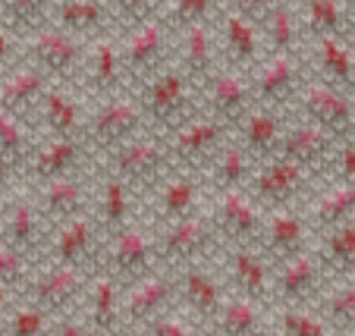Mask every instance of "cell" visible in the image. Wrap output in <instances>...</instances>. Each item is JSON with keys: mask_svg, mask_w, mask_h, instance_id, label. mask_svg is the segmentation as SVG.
<instances>
[{"mask_svg": "<svg viewBox=\"0 0 355 336\" xmlns=\"http://www.w3.org/2000/svg\"><path fill=\"white\" fill-rule=\"evenodd\" d=\"M157 255H161V249H157L155 236H148L141 227H129L126 223L123 229L114 233V242H110L107 251V267L120 283L132 286L135 280L151 274Z\"/></svg>", "mask_w": 355, "mask_h": 336, "instance_id": "cell-1", "label": "cell"}, {"mask_svg": "<svg viewBox=\"0 0 355 336\" xmlns=\"http://www.w3.org/2000/svg\"><path fill=\"white\" fill-rule=\"evenodd\" d=\"M28 286V299L41 308H47L51 315H60L79 299V292L85 290V270L79 264H63L54 261L51 267H44L41 274H35Z\"/></svg>", "mask_w": 355, "mask_h": 336, "instance_id": "cell-2", "label": "cell"}, {"mask_svg": "<svg viewBox=\"0 0 355 336\" xmlns=\"http://www.w3.org/2000/svg\"><path fill=\"white\" fill-rule=\"evenodd\" d=\"M211 245H214V223L201 214H189L180 217V220H170L157 249H161V258H167V261L189 264L198 255H205Z\"/></svg>", "mask_w": 355, "mask_h": 336, "instance_id": "cell-3", "label": "cell"}, {"mask_svg": "<svg viewBox=\"0 0 355 336\" xmlns=\"http://www.w3.org/2000/svg\"><path fill=\"white\" fill-rule=\"evenodd\" d=\"M217 229L227 233L233 242L248 245L264 229L261 211L252 204V198L242 188H223L220 202H217Z\"/></svg>", "mask_w": 355, "mask_h": 336, "instance_id": "cell-4", "label": "cell"}, {"mask_svg": "<svg viewBox=\"0 0 355 336\" xmlns=\"http://www.w3.org/2000/svg\"><path fill=\"white\" fill-rule=\"evenodd\" d=\"M321 270H327V267H324V261L315 258L311 251H299V255H293V258H283L280 267H277V276H274V290L293 305L309 302L318 292Z\"/></svg>", "mask_w": 355, "mask_h": 336, "instance_id": "cell-5", "label": "cell"}, {"mask_svg": "<svg viewBox=\"0 0 355 336\" xmlns=\"http://www.w3.org/2000/svg\"><path fill=\"white\" fill-rule=\"evenodd\" d=\"M173 299V283L161 274H151L141 276V280L132 283V290L123 296V321H132V324H148L155 321L157 315H164V308L170 305Z\"/></svg>", "mask_w": 355, "mask_h": 336, "instance_id": "cell-6", "label": "cell"}, {"mask_svg": "<svg viewBox=\"0 0 355 336\" xmlns=\"http://www.w3.org/2000/svg\"><path fill=\"white\" fill-rule=\"evenodd\" d=\"M261 239H264L268 255L283 261V258H293L299 251H305V245H309V223H305L302 214H295V211L277 208L268 217V223H264Z\"/></svg>", "mask_w": 355, "mask_h": 336, "instance_id": "cell-7", "label": "cell"}, {"mask_svg": "<svg viewBox=\"0 0 355 336\" xmlns=\"http://www.w3.org/2000/svg\"><path fill=\"white\" fill-rule=\"evenodd\" d=\"M230 267H233V280L242 290V296H252V299H258V302L268 299L274 280H270V267H268V261H264V255H258V251H252L248 245L236 242V249L230 251Z\"/></svg>", "mask_w": 355, "mask_h": 336, "instance_id": "cell-8", "label": "cell"}, {"mask_svg": "<svg viewBox=\"0 0 355 336\" xmlns=\"http://www.w3.org/2000/svg\"><path fill=\"white\" fill-rule=\"evenodd\" d=\"M88 321L98 333H114L123 321V292L120 280L114 274H104L92 283V299H88Z\"/></svg>", "mask_w": 355, "mask_h": 336, "instance_id": "cell-9", "label": "cell"}, {"mask_svg": "<svg viewBox=\"0 0 355 336\" xmlns=\"http://www.w3.org/2000/svg\"><path fill=\"white\" fill-rule=\"evenodd\" d=\"M3 242L22 249L26 255H35L44 242L41 236V208L32 202H13L3 217Z\"/></svg>", "mask_w": 355, "mask_h": 336, "instance_id": "cell-10", "label": "cell"}, {"mask_svg": "<svg viewBox=\"0 0 355 336\" xmlns=\"http://www.w3.org/2000/svg\"><path fill=\"white\" fill-rule=\"evenodd\" d=\"M180 290H182L186 305L198 317H217L220 315V308H223V302H227V299H223L220 283H217L205 267H195V264L182 270Z\"/></svg>", "mask_w": 355, "mask_h": 336, "instance_id": "cell-11", "label": "cell"}, {"mask_svg": "<svg viewBox=\"0 0 355 336\" xmlns=\"http://www.w3.org/2000/svg\"><path fill=\"white\" fill-rule=\"evenodd\" d=\"M302 186H305V163L289 161V157L270 163V167L264 170V173L258 176V182H255L258 195H261L264 202H274V204L289 202Z\"/></svg>", "mask_w": 355, "mask_h": 336, "instance_id": "cell-12", "label": "cell"}, {"mask_svg": "<svg viewBox=\"0 0 355 336\" xmlns=\"http://www.w3.org/2000/svg\"><path fill=\"white\" fill-rule=\"evenodd\" d=\"M92 245H94L92 220H88L85 214H76V217H69V220H63L60 233L54 236V261L82 264L92 255Z\"/></svg>", "mask_w": 355, "mask_h": 336, "instance_id": "cell-13", "label": "cell"}, {"mask_svg": "<svg viewBox=\"0 0 355 336\" xmlns=\"http://www.w3.org/2000/svg\"><path fill=\"white\" fill-rule=\"evenodd\" d=\"M38 208H41V214L51 217V220H69V217L82 214V182L69 179V176L44 179Z\"/></svg>", "mask_w": 355, "mask_h": 336, "instance_id": "cell-14", "label": "cell"}, {"mask_svg": "<svg viewBox=\"0 0 355 336\" xmlns=\"http://www.w3.org/2000/svg\"><path fill=\"white\" fill-rule=\"evenodd\" d=\"M161 161H164V151L157 141H148V139L126 141V145L116 151V173H120L123 179L141 182L161 170Z\"/></svg>", "mask_w": 355, "mask_h": 336, "instance_id": "cell-15", "label": "cell"}, {"mask_svg": "<svg viewBox=\"0 0 355 336\" xmlns=\"http://www.w3.org/2000/svg\"><path fill=\"white\" fill-rule=\"evenodd\" d=\"M217 327H220V333H227V336H264L258 299H252V296L227 299L220 315H217Z\"/></svg>", "mask_w": 355, "mask_h": 336, "instance_id": "cell-16", "label": "cell"}, {"mask_svg": "<svg viewBox=\"0 0 355 336\" xmlns=\"http://www.w3.org/2000/svg\"><path fill=\"white\" fill-rule=\"evenodd\" d=\"M305 104H309L311 116H315L324 129H346L349 120H352L349 101L330 85H311L309 94H305Z\"/></svg>", "mask_w": 355, "mask_h": 336, "instance_id": "cell-17", "label": "cell"}, {"mask_svg": "<svg viewBox=\"0 0 355 336\" xmlns=\"http://www.w3.org/2000/svg\"><path fill=\"white\" fill-rule=\"evenodd\" d=\"M330 148V139H327V129L318 123V126H299L293 132L283 135V154L289 161H299L305 167L318 163Z\"/></svg>", "mask_w": 355, "mask_h": 336, "instance_id": "cell-18", "label": "cell"}, {"mask_svg": "<svg viewBox=\"0 0 355 336\" xmlns=\"http://www.w3.org/2000/svg\"><path fill=\"white\" fill-rule=\"evenodd\" d=\"M35 57H38V63L63 73V69L76 67V60H79V44H76L73 35L51 28V32L35 35Z\"/></svg>", "mask_w": 355, "mask_h": 336, "instance_id": "cell-19", "label": "cell"}, {"mask_svg": "<svg viewBox=\"0 0 355 336\" xmlns=\"http://www.w3.org/2000/svg\"><path fill=\"white\" fill-rule=\"evenodd\" d=\"M355 217V182H340V186L327 188L315 204V220L321 227H340Z\"/></svg>", "mask_w": 355, "mask_h": 336, "instance_id": "cell-20", "label": "cell"}, {"mask_svg": "<svg viewBox=\"0 0 355 336\" xmlns=\"http://www.w3.org/2000/svg\"><path fill=\"white\" fill-rule=\"evenodd\" d=\"M324 267H330L334 274H352L355 270V223H340L327 233L321 249Z\"/></svg>", "mask_w": 355, "mask_h": 336, "instance_id": "cell-21", "label": "cell"}, {"mask_svg": "<svg viewBox=\"0 0 355 336\" xmlns=\"http://www.w3.org/2000/svg\"><path fill=\"white\" fill-rule=\"evenodd\" d=\"M76 157H79V145H76L69 135H57L51 145H44V148L38 151V157H35V173H38L41 179L67 176L69 167L76 163Z\"/></svg>", "mask_w": 355, "mask_h": 336, "instance_id": "cell-22", "label": "cell"}, {"mask_svg": "<svg viewBox=\"0 0 355 336\" xmlns=\"http://www.w3.org/2000/svg\"><path fill=\"white\" fill-rule=\"evenodd\" d=\"M51 311L41 308L35 302H26L13 308L3 324H0V336H51Z\"/></svg>", "mask_w": 355, "mask_h": 336, "instance_id": "cell-23", "label": "cell"}, {"mask_svg": "<svg viewBox=\"0 0 355 336\" xmlns=\"http://www.w3.org/2000/svg\"><path fill=\"white\" fill-rule=\"evenodd\" d=\"M139 123V110L126 101H110L94 120V132L104 141H123Z\"/></svg>", "mask_w": 355, "mask_h": 336, "instance_id": "cell-24", "label": "cell"}, {"mask_svg": "<svg viewBox=\"0 0 355 336\" xmlns=\"http://www.w3.org/2000/svg\"><path fill=\"white\" fill-rule=\"evenodd\" d=\"M41 91V76L35 69H19L0 82V107L19 114L26 104H32Z\"/></svg>", "mask_w": 355, "mask_h": 336, "instance_id": "cell-25", "label": "cell"}, {"mask_svg": "<svg viewBox=\"0 0 355 336\" xmlns=\"http://www.w3.org/2000/svg\"><path fill=\"white\" fill-rule=\"evenodd\" d=\"M182 101H186V85H182V79L176 73L161 76V79L151 85V91H148V110L155 116H161V120L180 114Z\"/></svg>", "mask_w": 355, "mask_h": 336, "instance_id": "cell-26", "label": "cell"}, {"mask_svg": "<svg viewBox=\"0 0 355 336\" xmlns=\"http://www.w3.org/2000/svg\"><path fill=\"white\" fill-rule=\"evenodd\" d=\"M129 188H126V179L123 176H114V179L104 182L101 188V217L107 223L110 229H123L129 223Z\"/></svg>", "mask_w": 355, "mask_h": 336, "instance_id": "cell-27", "label": "cell"}, {"mask_svg": "<svg viewBox=\"0 0 355 336\" xmlns=\"http://www.w3.org/2000/svg\"><path fill=\"white\" fill-rule=\"evenodd\" d=\"M195 202H198V186L192 179H173L164 186L161 195V217L164 220H180V217L195 214Z\"/></svg>", "mask_w": 355, "mask_h": 336, "instance_id": "cell-28", "label": "cell"}, {"mask_svg": "<svg viewBox=\"0 0 355 336\" xmlns=\"http://www.w3.org/2000/svg\"><path fill=\"white\" fill-rule=\"evenodd\" d=\"M280 336H334V333H330L327 317L302 308V305H289L280 315Z\"/></svg>", "mask_w": 355, "mask_h": 336, "instance_id": "cell-29", "label": "cell"}, {"mask_svg": "<svg viewBox=\"0 0 355 336\" xmlns=\"http://www.w3.org/2000/svg\"><path fill=\"white\" fill-rule=\"evenodd\" d=\"M324 315L336 327H355V280H346L327 292Z\"/></svg>", "mask_w": 355, "mask_h": 336, "instance_id": "cell-30", "label": "cell"}, {"mask_svg": "<svg viewBox=\"0 0 355 336\" xmlns=\"http://www.w3.org/2000/svg\"><path fill=\"white\" fill-rule=\"evenodd\" d=\"M28 258L22 249L3 242L0 239V286H10V290H19L28 283Z\"/></svg>", "mask_w": 355, "mask_h": 336, "instance_id": "cell-31", "label": "cell"}, {"mask_svg": "<svg viewBox=\"0 0 355 336\" xmlns=\"http://www.w3.org/2000/svg\"><path fill=\"white\" fill-rule=\"evenodd\" d=\"M217 135H220V126H214V123H192L176 135V151L182 157H198L214 145Z\"/></svg>", "mask_w": 355, "mask_h": 336, "instance_id": "cell-32", "label": "cell"}, {"mask_svg": "<svg viewBox=\"0 0 355 336\" xmlns=\"http://www.w3.org/2000/svg\"><path fill=\"white\" fill-rule=\"evenodd\" d=\"M22 154H26V129L13 110L0 107V157H10L16 163Z\"/></svg>", "mask_w": 355, "mask_h": 336, "instance_id": "cell-33", "label": "cell"}, {"mask_svg": "<svg viewBox=\"0 0 355 336\" xmlns=\"http://www.w3.org/2000/svg\"><path fill=\"white\" fill-rule=\"evenodd\" d=\"M245 141L252 145V148H258V151L274 148L277 141H280V123H277V116L264 114V110L252 114L245 120Z\"/></svg>", "mask_w": 355, "mask_h": 336, "instance_id": "cell-34", "label": "cell"}, {"mask_svg": "<svg viewBox=\"0 0 355 336\" xmlns=\"http://www.w3.org/2000/svg\"><path fill=\"white\" fill-rule=\"evenodd\" d=\"M44 107H47V120H51V126L57 129V135H69V132H73L79 110H76V104L69 101L67 94L51 91L44 98Z\"/></svg>", "mask_w": 355, "mask_h": 336, "instance_id": "cell-35", "label": "cell"}, {"mask_svg": "<svg viewBox=\"0 0 355 336\" xmlns=\"http://www.w3.org/2000/svg\"><path fill=\"white\" fill-rule=\"evenodd\" d=\"M157 51H161V32L148 26L132 35V41L126 47V60L132 67H145V63H151L157 57Z\"/></svg>", "mask_w": 355, "mask_h": 336, "instance_id": "cell-36", "label": "cell"}, {"mask_svg": "<svg viewBox=\"0 0 355 336\" xmlns=\"http://www.w3.org/2000/svg\"><path fill=\"white\" fill-rule=\"evenodd\" d=\"M293 76H295V69H293V63H289V57H277V60L261 73V79H258V85H261V94H268V98H277V94L289 91V85H293Z\"/></svg>", "mask_w": 355, "mask_h": 336, "instance_id": "cell-37", "label": "cell"}, {"mask_svg": "<svg viewBox=\"0 0 355 336\" xmlns=\"http://www.w3.org/2000/svg\"><path fill=\"white\" fill-rule=\"evenodd\" d=\"M217 179L223 188H242V182L248 179V161L239 148L223 151L220 163H217Z\"/></svg>", "mask_w": 355, "mask_h": 336, "instance_id": "cell-38", "label": "cell"}, {"mask_svg": "<svg viewBox=\"0 0 355 336\" xmlns=\"http://www.w3.org/2000/svg\"><path fill=\"white\" fill-rule=\"evenodd\" d=\"M245 104V85L236 76H220L214 82V107L223 114H236Z\"/></svg>", "mask_w": 355, "mask_h": 336, "instance_id": "cell-39", "label": "cell"}, {"mask_svg": "<svg viewBox=\"0 0 355 336\" xmlns=\"http://www.w3.org/2000/svg\"><path fill=\"white\" fill-rule=\"evenodd\" d=\"M148 333L151 336H201L198 327L186 315H157L155 321H148Z\"/></svg>", "mask_w": 355, "mask_h": 336, "instance_id": "cell-40", "label": "cell"}, {"mask_svg": "<svg viewBox=\"0 0 355 336\" xmlns=\"http://www.w3.org/2000/svg\"><path fill=\"white\" fill-rule=\"evenodd\" d=\"M321 57H324V67H327L330 73L336 76V79L346 82L349 76H352V57H349V51L340 44V41L324 38V44H321Z\"/></svg>", "mask_w": 355, "mask_h": 336, "instance_id": "cell-41", "label": "cell"}, {"mask_svg": "<svg viewBox=\"0 0 355 336\" xmlns=\"http://www.w3.org/2000/svg\"><path fill=\"white\" fill-rule=\"evenodd\" d=\"M227 41L233 44L236 57H252L255 54V32H252V26H248L242 16H233V19L227 22Z\"/></svg>", "mask_w": 355, "mask_h": 336, "instance_id": "cell-42", "label": "cell"}, {"mask_svg": "<svg viewBox=\"0 0 355 336\" xmlns=\"http://www.w3.org/2000/svg\"><path fill=\"white\" fill-rule=\"evenodd\" d=\"M47 7V0H3V10H7V19L13 26H26L35 22L41 16V10Z\"/></svg>", "mask_w": 355, "mask_h": 336, "instance_id": "cell-43", "label": "cell"}, {"mask_svg": "<svg viewBox=\"0 0 355 336\" xmlns=\"http://www.w3.org/2000/svg\"><path fill=\"white\" fill-rule=\"evenodd\" d=\"M63 19L73 28H88L101 19V7L98 3H88V0H76V3H67L63 7Z\"/></svg>", "mask_w": 355, "mask_h": 336, "instance_id": "cell-44", "label": "cell"}, {"mask_svg": "<svg viewBox=\"0 0 355 336\" xmlns=\"http://www.w3.org/2000/svg\"><path fill=\"white\" fill-rule=\"evenodd\" d=\"M270 38H274L277 47H289L295 38V16L289 13L286 7H277L274 16H270Z\"/></svg>", "mask_w": 355, "mask_h": 336, "instance_id": "cell-45", "label": "cell"}, {"mask_svg": "<svg viewBox=\"0 0 355 336\" xmlns=\"http://www.w3.org/2000/svg\"><path fill=\"white\" fill-rule=\"evenodd\" d=\"M311 26H315L318 32L330 35L340 26V7H336L334 0H315V3H311Z\"/></svg>", "mask_w": 355, "mask_h": 336, "instance_id": "cell-46", "label": "cell"}, {"mask_svg": "<svg viewBox=\"0 0 355 336\" xmlns=\"http://www.w3.org/2000/svg\"><path fill=\"white\" fill-rule=\"evenodd\" d=\"M116 51L110 44H101L98 47V54H94V79L101 82V85H107L110 79L116 76Z\"/></svg>", "mask_w": 355, "mask_h": 336, "instance_id": "cell-47", "label": "cell"}, {"mask_svg": "<svg viewBox=\"0 0 355 336\" xmlns=\"http://www.w3.org/2000/svg\"><path fill=\"white\" fill-rule=\"evenodd\" d=\"M186 57H189V63H192V67H205V63H208V35L201 32V28H192V32H189Z\"/></svg>", "mask_w": 355, "mask_h": 336, "instance_id": "cell-48", "label": "cell"}, {"mask_svg": "<svg viewBox=\"0 0 355 336\" xmlns=\"http://www.w3.org/2000/svg\"><path fill=\"white\" fill-rule=\"evenodd\" d=\"M205 10H208V0H176V16H180L182 22L201 19Z\"/></svg>", "mask_w": 355, "mask_h": 336, "instance_id": "cell-49", "label": "cell"}, {"mask_svg": "<svg viewBox=\"0 0 355 336\" xmlns=\"http://www.w3.org/2000/svg\"><path fill=\"white\" fill-rule=\"evenodd\" d=\"M54 336H94V327H85V324L76 321V317H67V321L57 324Z\"/></svg>", "mask_w": 355, "mask_h": 336, "instance_id": "cell-50", "label": "cell"}, {"mask_svg": "<svg viewBox=\"0 0 355 336\" xmlns=\"http://www.w3.org/2000/svg\"><path fill=\"white\" fill-rule=\"evenodd\" d=\"M340 167H343V176H346L349 182H355V145L343 151V163H340Z\"/></svg>", "mask_w": 355, "mask_h": 336, "instance_id": "cell-51", "label": "cell"}, {"mask_svg": "<svg viewBox=\"0 0 355 336\" xmlns=\"http://www.w3.org/2000/svg\"><path fill=\"white\" fill-rule=\"evenodd\" d=\"M13 292L10 286H0V324H3V317L10 315V305H13Z\"/></svg>", "mask_w": 355, "mask_h": 336, "instance_id": "cell-52", "label": "cell"}, {"mask_svg": "<svg viewBox=\"0 0 355 336\" xmlns=\"http://www.w3.org/2000/svg\"><path fill=\"white\" fill-rule=\"evenodd\" d=\"M239 7L248 10V13H252V10H270L274 7V0H239Z\"/></svg>", "mask_w": 355, "mask_h": 336, "instance_id": "cell-53", "label": "cell"}, {"mask_svg": "<svg viewBox=\"0 0 355 336\" xmlns=\"http://www.w3.org/2000/svg\"><path fill=\"white\" fill-rule=\"evenodd\" d=\"M10 51H13V41H10V35H7V32H0V67L7 63Z\"/></svg>", "mask_w": 355, "mask_h": 336, "instance_id": "cell-54", "label": "cell"}, {"mask_svg": "<svg viewBox=\"0 0 355 336\" xmlns=\"http://www.w3.org/2000/svg\"><path fill=\"white\" fill-rule=\"evenodd\" d=\"M10 176H13V161H10V157H0V186H7Z\"/></svg>", "mask_w": 355, "mask_h": 336, "instance_id": "cell-55", "label": "cell"}, {"mask_svg": "<svg viewBox=\"0 0 355 336\" xmlns=\"http://www.w3.org/2000/svg\"><path fill=\"white\" fill-rule=\"evenodd\" d=\"M120 3H123V10H141L148 0H120Z\"/></svg>", "mask_w": 355, "mask_h": 336, "instance_id": "cell-56", "label": "cell"}, {"mask_svg": "<svg viewBox=\"0 0 355 336\" xmlns=\"http://www.w3.org/2000/svg\"><path fill=\"white\" fill-rule=\"evenodd\" d=\"M0 239H3V220H0Z\"/></svg>", "mask_w": 355, "mask_h": 336, "instance_id": "cell-57", "label": "cell"}, {"mask_svg": "<svg viewBox=\"0 0 355 336\" xmlns=\"http://www.w3.org/2000/svg\"><path fill=\"white\" fill-rule=\"evenodd\" d=\"M129 336H151V333H129Z\"/></svg>", "mask_w": 355, "mask_h": 336, "instance_id": "cell-58", "label": "cell"}, {"mask_svg": "<svg viewBox=\"0 0 355 336\" xmlns=\"http://www.w3.org/2000/svg\"><path fill=\"white\" fill-rule=\"evenodd\" d=\"M220 336H227V333H220Z\"/></svg>", "mask_w": 355, "mask_h": 336, "instance_id": "cell-59", "label": "cell"}]
</instances>
